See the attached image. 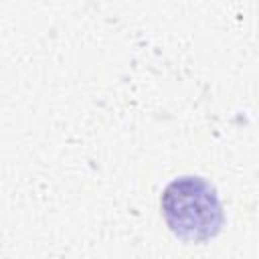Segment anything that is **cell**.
Returning a JSON list of instances; mask_svg holds the SVG:
<instances>
[{"instance_id": "1", "label": "cell", "mask_w": 259, "mask_h": 259, "mask_svg": "<svg viewBox=\"0 0 259 259\" xmlns=\"http://www.w3.org/2000/svg\"><path fill=\"white\" fill-rule=\"evenodd\" d=\"M162 214L174 237L186 243H204L223 227V206L214 186L200 176L172 180L160 198Z\"/></svg>"}]
</instances>
